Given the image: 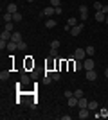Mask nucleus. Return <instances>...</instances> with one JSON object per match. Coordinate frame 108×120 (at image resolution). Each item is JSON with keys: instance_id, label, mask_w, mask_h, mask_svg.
<instances>
[{"instance_id": "aec40b11", "label": "nucleus", "mask_w": 108, "mask_h": 120, "mask_svg": "<svg viewBox=\"0 0 108 120\" xmlns=\"http://www.w3.org/2000/svg\"><path fill=\"white\" fill-rule=\"evenodd\" d=\"M0 79H2V81H7V79H9V72H7V70H2V72H0Z\"/></svg>"}, {"instance_id": "a878e982", "label": "nucleus", "mask_w": 108, "mask_h": 120, "mask_svg": "<svg viewBox=\"0 0 108 120\" xmlns=\"http://www.w3.org/2000/svg\"><path fill=\"white\" fill-rule=\"evenodd\" d=\"M60 45H61V43H60V41H58V40L51 41V49H60Z\"/></svg>"}, {"instance_id": "1a4fd4ad", "label": "nucleus", "mask_w": 108, "mask_h": 120, "mask_svg": "<svg viewBox=\"0 0 108 120\" xmlns=\"http://www.w3.org/2000/svg\"><path fill=\"white\" fill-rule=\"evenodd\" d=\"M106 20V13L103 11H96V22H104Z\"/></svg>"}, {"instance_id": "39448f33", "label": "nucleus", "mask_w": 108, "mask_h": 120, "mask_svg": "<svg viewBox=\"0 0 108 120\" xmlns=\"http://www.w3.org/2000/svg\"><path fill=\"white\" fill-rule=\"evenodd\" d=\"M79 18L81 20H87L88 18V7L87 5H79Z\"/></svg>"}, {"instance_id": "423d86ee", "label": "nucleus", "mask_w": 108, "mask_h": 120, "mask_svg": "<svg viewBox=\"0 0 108 120\" xmlns=\"http://www.w3.org/2000/svg\"><path fill=\"white\" fill-rule=\"evenodd\" d=\"M77 116H79L81 120L88 118V116H90V109H88V108H81V109H79V113H77Z\"/></svg>"}, {"instance_id": "b1692460", "label": "nucleus", "mask_w": 108, "mask_h": 120, "mask_svg": "<svg viewBox=\"0 0 108 120\" xmlns=\"http://www.w3.org/2000/svg\"><path fill=\"white\" fill-rule=\"evenodd\" d=\"M29 82H31L29 75H27V74H24V75H22V84H29Z\"/></svg>"}, {"instance_id": "cd10ccee", "label": "nucleus", "mask_w": 108, "mask_h": 120, "mask_svg": "<svg viewBox=\"0 0 108 120\" xmlns=\"http://www.w3.org/2000/svg\"><path fill=\"white\" fill-rule=\"evenodd\" d=\"M51 5L52 7H60V5H61V0H51Z\"/></svg>"}, {"instance_id": "4468645a", "label": "nucleus", "mask_w": 108, "mask_h": 120, "mask_svg": "<svg viewBox=\"0 0 108 120\" xmlns=\"http://www.w3.org/2000/svg\"><path fill=\"white\" fill-rule=\"evenodd\" d=\"M45 27H47V29H54V27H56V20L47 18V20H45Z\"/></svg>"}, {"instance_id": "ddd939ff", "label": "nucleus", "mask_w": 108, "mask_h": 120, "mask_svg": "<svg viewBox=\"0 0 108 120\" xmlns=\"http://www.w3.org/2000/svg\"><path fill=\"white\" fill-rule=\"evenodd\" d=\"M77 108L81 109V108H88V100L85 99V97H81V99L77 100Z\"/></svg>"}, {"instance_id": "2f4dec72", "label": "nucleus", "mask_w": 108, "mask_h": 120, "mask_svg": "<svg viewBox=\"0 0 108 120\" xmlns=\"http://www.w3.org/2000/svg\"><path fill=\"white\" fill-rule=\"evenodd\" d=\"M51 57H58V49H51Z\"/></svg>"}, {"instance_id": "dca6fc26", "label": "nucleus", "mask_w": 108, "mask_h": 120, "mask_svg": "<svg viewBox=\"0 0 108 120\" xmlns=\"http://www.w3.org/2000/svg\"><path fill=\"white\" fill-rule=\"evenodd\" d=\"M4 30L13 32V30H15V22H7V23H4Z\"/></svg>"}, {"instance_id": "473e14b6", "label": "nucleus", "mask_w": 108, "mask_h": 120, "mask_svg": "<svg viewBox=\"0 0 108 120\" xmlns=\"http://www.w3.org/2000/svg\"><path fill=\"white\" fill-rule=\"evenodd\" d=\"M72 95H74V91H70V90H67V91H65V99H70Z\"/></svg>"}, {"instance_id": "f257e3e1", "label": "nucleus", "mask_w": 108, "mask_h": 120, "mask_svg": "<svg viewBox=\"0 0 108 120\" xmlns=\"http://www.w3.org/2000/svg\"><path fill=\"white\" fill-rule=\"evenodd\" d=\"M94 66H96V63H94V59L88 56L87 59H83V68L85 70H94Z\"/></svg>"}, {"instance_id": "6e6552de", "label": "nucleus", "mask_w": 108, "mask_h": 120, "mask_svg": "<svg viewBox=\"0 0 108 120\" xmlns=\"http://www.w3.org/2000/svg\"><path fill=\"white\" fill-rule=\"evenodd\" d=\"M87 81H96L97 79V72H94V70H87Z\"/></svg>"}, {"instance_id": "f3484780", "label": "nucleus", "mask_w": 108, "mask_h": 120, "mask_svg": "<svg viewBox=\"0 0 108 120\" xmlns=\"http://www.w3.org/2000/svg\"><path fill=\"white\" fill-rule=\"evenodd\" d=\"M11 41H22V34L20 30L16 32V30H13V38H11Z\"/></svg>"}, {"instance_id": "9d476101", "label": "nucleus", "mask_w": 108, "mask_h": 120, "mask_svg": "<svg viewBox=\"0 0 108 120\" xmlns=\"http://www.w3.org/2000/svg\"><path fill=\"white\" fill-rule=\"evenodd\" d=\"M88 109H90V111H97L99 109L97 100H88Z\"/></svg>"}, {"instance_id": "f704fd0d", "label": "nucleus", "mask_w": 108, "mask_h": 120, "mask_svg": "<svg viewBox=\"0 0 108 120\" xmlns=\"http://www.w3.org/2000/svg\"><path fill=\"white\" fill-rule=\"evenodd\" d=\"M70 29H72V27H70V25H68V23L65 25V27H63V30H67V32H70Z\"/></svg>"}, {"instance_id": "4be33fe9", "label": "nucleus", "mask_w": 108, "mask_h": 120, "mask_svg": "<svg viewBox=\"0 0 108 120\" xmlns=\"http://www.w3.org/2000/svg\"><path fill=\"white\" fill-rule=\"evenodd\" d=\"M7 22H13V13H5L4 15V23H7Z\"/></svg>"}, {"instance_id": "5701e85b", "label": "nucleus", "mask_w": 108, "mask_h": 120, "mask_svg": "<svg viewBox=\"0 0 108 120\" xmlns=\"http://www.w3.org/2000/svg\"><path fill=\"white\" fill-rule=\"evenodd\" d=\"M13 22H15V23L22 22V15H20V13H15V15H13Z\"/></svg>"}, {"instance_id": "c85d7f7f", "label": "nucleus", "mask_w": 108, "mask_h": 120, "mask_svg": "<svg viewBox=\"0 0 108 120\" xmlns=\"http://www.w3.org/2000/svg\"><path fill=\"white\" fill-rule=\"evenodd\" d=\"M16 43H18V50H25L27 49V45L24 43V41H16Z\"/></svg>"}, {"instance_id": "f03ea898", "label": "nucleus", "mask_w": 108, "mask_h": 120, "mask_svg": "<svg viewBox=\"0 0 108 120\" xmlns=\"http://www.w3.org/2000/svg\"><path fill=\"white\" fill-rule=\"evenodd\" d=\"M74 57H76L77 61L87 59V50H85V49H76V52H74Z\"/></svg>"}, {"instance_id": "ea45409f", "label": "nucleus", "mask_w": 108, "mask_h": 120, "mask_svg": "<svg viewBox=\"0 0 108 120\" xmlns=\"http://www.w3.org/2000/svg\"><path fill=\"white\" fill-rule=\"evenodd\" d=\"M106 43H108V41H106Z\"/></svg>"}, {"instance_id": "7ed1b4c3", "label": "nucleus", "mask_w": 108, "mask_h": 120, "mask_svg": "<svg viewBox=\"0 0 108 120\" xmlns=\"http://www.w3.org/2000/svg\"><path fill=\"white\" fill-rule=\"evenodd\" d=\"M83 29H85V25H83V23H77L76 27H72V29H70V34L74 36V38H76V36H79V34H81V30H83Z\"/></svg>"}, {"instance_id": "c756f323", "label": "nucleus", "mask_w": 108, "mask_h": 120, "mask_svg": "<svg viewBox=\"0 0 108 120\" xmlns=\"http://www.w3.org/2000/svg\"><path fill=\"white\" fill-rule=\"evenodd\" d=\"M74 95H76L77 99H81V97H83V90H79V88H77V90H74Z\"/></svg>"}, {"instance_id": "72a5a7b5", "label": "nucleus", "mask_w": 108, "mask_h": 120, "mask_svg": "<svg viewBox=\"0 0 108 120\" xmlns=\"http://www.w3.org/2000/svg\"><path fill=\"white\" fill-rule=\"evenodd\" d=\"M52 81H60V74H56V72H52Z\"/></svg>"}, {"instance_id": "bb28decb", "label": "nucleus", "mask_w": 108, "mask_h": 120, "mask_svg": "<svg viewBox=\"0 0 108 120\" xmlns=\"http://www.w3.org/2000/svg\"><path fill=\"white\" fill-rule=\"evenodd\" d=\"M94 9H96V11H101V9H103V4H101V2H94Z\"/></svg>"}, {"instance_id": "6ab92c4d", "label": "nucleus", "mask_w": 108, "mask_h": 120, "mask_svg": "<svg viewBox=\"0 0 108 120\" xmlns=\"http://www.w3.org/2000/svg\"><path fill=\"white\" fill-rule=\"evenodd\" d=\"M97 113H99V116H103V118H106V116H108V109H106V108H101V109H97Z\"/></svg>"}, {"instance_id": "f8f14e48", "label": "nucleus", "mask_w": 108, "mask_h": 120, "mask_svg": "<svg viewBox=\"0 0 108 120\" xmlns=\"http://www.w3.org/2000/svg\"><path fill=\"white\" fill-rule=\"evenodd\" d=\"M7 50H9V52L18 50V43H16V41H7Z\"/></svg>"}, {"instance_id": "7c9ffc66", "label": "nucleus", "mask_w": 108, "mask_h": 120, "mask_svg": "<svg viewBox=\"0 0 108 120\" xmlns=\"http://www.w3.org/2000/svg\"><path fill=\"white\" fill-rule=\"evenodd\" d=\"M4 49H7V41L0 40V50H4Z\"/></svg>"}, {"instance_id": "c9c22d12", "label": "nucleus", "mask_w": 108, "mask_h": 120, "mask_svg": "<svg viewBox=\"0 0 108 120\" xmlns=\"http://www.w3.org/2000/svg\"><path fill=\"white\" fill-rule=\"evenodd\" d=\"M101 11H103V13H106V15H108V5H103V9H101Z\"/></svg>"}, {"instance_id": "393cba45", "label": "nucleus", "mask_w": 108, "mask_h": 120, "mask_svg": "<svg viewBox=\"0 0 108 120\" xmlns=\"http://www.w3.org/2000/svg\"><path fill=\"white\" fill-rule=\"evenodd\" d=\"M67 23L70 25V27H76V25H77V23H76V18H74V16H70V18H68Z\"/></svg>"}, {"instance_id": "a211bd4d", "label": "nucleus", "mask_w": 108, "mask_h": 120, "mask_svg": "<svg viewBox=\"0 0 108 120\" xmlns=\"http://www.w3.org/2000/svg\"><path fill=\"white\" fill-rule=\"evenodd\" d=\"M85 50H87V56H90V57H92V56L96 54V49H94L92 45H88V47H87V49H85Z\"/></svg>"}, {"instance_id": "2eb2a0df", "label": "nucleus", "mask_w": 108, "mask_h": 120, "mask_svg": "<svg viewBox=\"0 0 108 120\" xmlns=\"http://www.w3.org/2000/svg\"><path fill=\"white\" fill-rule=\"evenodd\" d=\"M7 13H13V15H15V13H18V5L11 2V4L7 5Z\"/></svg>"}, {"instance_id": "9b49d317", "label": "nucleus", "mask_w": 108, "mask_h": 120, "mask_svg": "<svg viewBox=\"0 0 108 120\" xmlns=\"http://www.w3.org/2000/svg\"><path fill=\"white\" fill-rule=\"evenodd\" d=\"M77 100H79V99H77L76 95H72L70 99H67V104L70 106V108H76V106H77Z\"/></svg>"}, {"instance_id": "58836bf2", "label": "nucleus", "mask_w": 108, "mask_h": 120, "mask_svg": "<svg viewBox=\"0 0 108 120\" xmlns=\"http://www.w3.org/2000/svg\"><path fill=\"white\" fill-rule=\"evenodd\" d=\"M27 2H34V0H27Z\"/></svg>"}, {"instance_id": "20e7f679", "label": "nucleus", "mask_w": 108, "mask_h": 120, "mask_svg": "<svg viewBox=\"0 0 108 120\" xmlns=\"http://www.w3.org/2000/svg\"><path fill=\"white\" fill-rule=\"evenodd\" d=\"M43 16H47V18H51L52 15H56V7H52V5H47L45 9H43V13H41Z\"/></svg>"}, {"instance_id": "0eeeda50", "label": "nucleus", "mask_w": 108, "mask_h": 120, "mask_svg": "<svg viewBox=\"0 0 108 120\" xmlns=\"http://www.w3.org/2000/svg\"><path fill=\"white\" fill-rule=\"evenodd\" d=\"M11 38H13V32H9V30H2V34H0V40H4V41H11Z\"/></svg>"}, {"instance_id": "412c9836", "label": "nucleus", "mask_w": 108, "mask_h": 120, "mask_svg": "<svg viewBox=\"0 0 108 120\" xmlns=\"http://www.w3.org/2000/svg\"><path fill=\"white\" fill-rule=\"evenodd\" d=\"M72 66H74V68H76V70H83V61H74V65H72Z\"/></svg>"}, {"instance_id": "4c0bfd02", "label": "nucleus", "mask_w": 108, "mask_h": 120, "mask_svg": "<svg viewBox=\"0 0 108 120\" xmlns=\"http://www.w3.org/2000/svg\"><path fill=\"white\" fill-rule=\"evenodd\" d=\"M104 22H106V25H108V15H106V20H104Z\"/></svg>"}, {"instance_id": "e433bc0d", "label": "nucleus", "mask_w": 108, "mask_h": 120, "mask_svg": "<svg viewBox=\"0 0 108 120\" xmlns=\"http://www.w3.org/2000/svg\"><path fill=\"white\" fill-rule=\"evenodd\" d=\"M104 77H106V79H108V68H106V70H104Z\"/></svg>"}]
</instances>
